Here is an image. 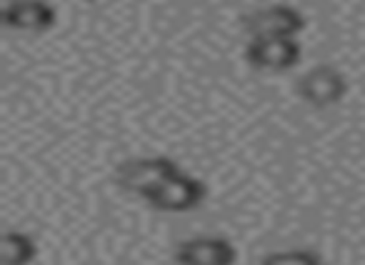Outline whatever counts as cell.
I'll return each instance as SVG.
<instances>
[{"instance_id":"obj_1","label":"cell","mask_w":365,"mask_h":265,"mask_svg":"<svg viewBox=\"0 0 365 265\" xmlns=\"http://www.w3.org/2000/svg\"><path fill=\"white\" fill-rule=\"evenodd\" d=\"M182 173L175 160L165 155H153V158H128L115 168V185L125 193L140 195L148 200V195L155 193L160 185H165L170 178Z\"/></svg>"},{"instance_id":"obj_2","label":"cell","mask_w":365,"mask_h":265,"mask_svg":"<svg viewBox=\"0 0 365 265\" xmlns=\"http://www.w3.org/2000/svg\"><path fill=\"white\" fill-rule=\"evenodd\" d=\"M205 198H208V185L203 180L188 173H178L165 185H160L155 193L148 195V203L163 213H188V210L203 205Z\"/></svg>"},{"instance_id":"obj_6","label":"cell","mask_w":365,"mask_h":265,"mask_svg":"<svg viewBox=\"0 0 365 265\" xmlns=\"http://www.w3.org/2000/svg\"><path fill=\"white\" fill-rule=\"evenodd\" d=\"M173 258L178 265H235L238 250L230 240L218 235H198L182 240Z\"/></svg>"},{"instance_id":"obj_5","label":"cell","mask_w":365,"mask_h":265,"mask_svg":"<svg viewBox=\"0 0 365 265\" xmlns=\"http://www.w3.org/2000/svg\"><path fill=\"white\" fill-rule=\"evenodd\" d=\"M243 28L250 38L285 36L295 38L305 28V18L293 6H268L243 18Z\"/></svg>"},{"instance_id":"obj_4","label":"cell","mask_w":365,"mask_h":265,"mask_svg":"<svg viewBox=\"0 0 365 265\" xmlns=\"http://www.w3.org/2000/svg\"><path fill=\"white\" fill-rule=\"evenodd\" d=\"M245 61L258 71H290L300 63V43L285 36L250 38L245 48Z\"/></svg>"},{"instance_id":"obj_8","label":"cell","mask_w":365,"mask_h":265,"mask_svg":"<svg viewBox=\"0 0 365 265\" xmlns=\"http://www.w3.org/2000/svg\"><path fill=\"white\" fill-rule=\"evenodd\" d=\"M36 258L38 243L33 235L21 233V230H8L3 235V253H0L3 265H31Z\"/></svg>"},{"instance_id":"obj_7","label":"cell","mask_w":365,"mask_h":265,"mask_svg":"<svg viewBox=\"0 0 365 265\" xmlns=\"http://www.w3.org/2000/svg\"><path fill=\"white\" fill-rule=\"evenodd\" d=\"M3 23L13 31L41 36L58 23V11L48 0H8Z\"/></svg>"},{"instance_id":"obj_3","label":"cell","mask_w":365,"mask_h":265,"mask_svg":"<svg viewBox=\"0 0 365 265\" xmlns=\"http://www.w3.org/2000/svg\"><path fill=\"white\" fill-rule=\"evenodd\" d=\"M295 90L305 103L315 108H330L348 95V80L333 66H315L298 78Z\"/></svg>"},{"instance_id":"obj_9","label":"cell","mask_w":365,"mask_h":265,"mask_svg":"<svg viewBox=\"0 0 365 265\" xmlns=\"http://www.w3.org/2000/svg\"><path fill=\"white\" fill-rule=\"evenodd\" d=\"M260 265H325V260L310 248H293L268 253L260 260Z\"/></svg>"}]
</instances>
